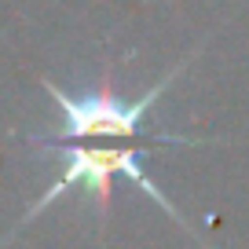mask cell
<instances>
[{"label": "cell", "mask_w": 249, "mask_h": 249, "mask_svg": "<svg viewBox=\"0 0 249 249\" xmlns=\"http://www.w3.org/2000/svg\"><path fill=\"white\" fill-rule=\"evenodd\" d=\"M183 73V62H179L172 73H165L147 95H140L136 103H124L110 92L107 85L99 92H88V95H73L66 88L44 81V92L59 103L62 110V143H73V140H136V143H209V140H191V136H143V121H147V110L158 103V95L172 85V81Z\"/></svg>", "instance_id": "obj_1"}, {"label": "cell", "mask_w": 249, "mask_h": 249, "mask_svg": "<svg viewBox=\"0 0 249 249\" xmlns=\"http://www.w3.org/2000/svg\"><path fill=\"white\" fill-rule=\"evenodd\" d=\"M44 147H55L62 154V176L48 187L37 202H33V209L26 213L22 224H30L37 213H44L48 202H55L66 187H88V191L95 195V202L107 209V205H110V179H114V176H128L132 183H140L172 220H179V209L165 198L161 187L143 172L147 143H136V147H81V143H62V147H59V143H44ZM179 224H183V220H179Z\"/></svg>", "instance_id": "obj_2"}]
</instances>
